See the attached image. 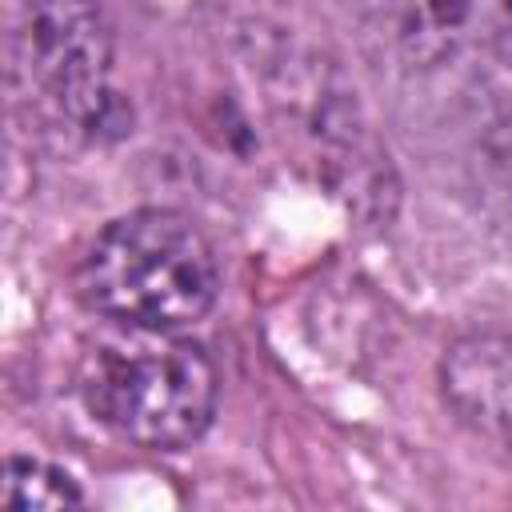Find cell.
Listing matches in <instances>:
<instances>
[{
	"mask_svg": "<svg viewBox=\"0 0 512 512\" xmlns=\"http://www.w3.org/2000/svg\"><path fill=\"white\" fill-rule=\"evenodd\" d=\"M480 104L488 112L492 140L512 152V32L480 60Z\"/></svg>",
	"mask_w": 512,
	"mask_h": 512,
	"instance_id": "cell-7",
	"label": "cell"
},
{
	"mask_svg": "<svg viewBox=\"0 0 512 512\" xmlns=\"http://www.w3.org/2000/svg\"><path fill=\"white\" fill-rule=\"evenodd\" d=\"M112 28L100 0H28L12 36V96L52 144L92 140L108 112Z\"/></svg>",
	"mask_w": 512,
	"mask_h": 512,
	"instance_id": "cell-3",
	"label": "cell"
},
{
	"mask_svg": "<svg viewBox=\"0 0 512 512\" xmlns=\"http://www.w3.org/2000/svg\"><path fill=\"white\" fill-rule=\"evenodd\" d=\"M220 292L208 236L180 212L140 208L112 220L80 260V296L124 328L180 332L204 320Z\"/></svg>",
	"mask_w": 512,
	"mask_h": 512,
	"instance_id": "cell-1",
	"label": "cell"
},
{
	"mask_svg": "<svg viewBox=\"0 0 512 512\" xmlns=\"http://www.w3.org/2000/svg\"><path fill=\"white\" fill-rule=\"evenodd\" d=\"M444 400L480 436L512 444V340L476 332L448 348Z\"/></svg>",
	"mask_w": 512,
	"mask_h": 512,
	"instance_id": "cell-5",
	"label": "cell"
},
{
	"mask_svg": "<svg viewBox=\"0 0 512 512\" xmlns=\"http://www.w3.org/2000/svg\"><path fill=\"white\" fill-rule=\"evenodd\" d=\"M116 328L120 336L84 352L88 412L140 448L176 452L200 440L216 412V368L204 348L160 328Z\"/></svg>",
	"mask_w": 512,
	"mask_h": 512,
	"instance_id": "cell-2",
	"label": "cell"
},
{
	"mask_svg": "<svg viewBox=\"0 0 512 512\" xmlns=\"http://www.w3.org/2000/svg\"><path fill=\"white\" fill-rule=\"evenodd\" d=\"M372 44L412 72L484 60L512 32V0H348Z\"/></svg>",
	"mask_w": 512,
	"mask_h": 512,
	"instance_id": "cell-4",
	"label": "cell"
},
{
	"mask_svg": "<svg viewBox=\"0 0 512 512\" xmlns=\"http://www.w3.org/2000/svg\"><path fill=\"white\" fill-rule=\"evenodd\" d=\"M80 500L84 496L64 468L32 460V456L8 460V472H4V504L8 508H72Z\"/></svg>",
	"mask_w": 512,
	"mask_h": 512,
	"instance_id": "cell-6",
	"label": "cell"
}]
</instances>
